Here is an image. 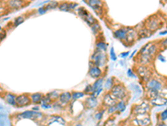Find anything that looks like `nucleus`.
I'll use <instances>...</instances> for the list:
<instances>
[{"label": "nucleus", "mask_w": 167, "mask_h": 126, "mask_svg": "<svg viewBox=\"0 0 167 126\" xmlns=\"http://www.w3.org/2000/svg\"><path fill=\"white\" fill-rule=\"evenodd\" d=\"M110 93L115 99L118 101L120 100H124V98L127 97V90L124 85H122L120 83L115 84L110 89Z\"/></svg>", "instance_id": "f257e3e1"}, {"label": "nucleus", "mask_w": 167, "mask_h": 126, "mask_svg": "<svg viewBox=\"0 0 167 126\" xmlns=\"http://www.w3.org/2000/svg\"><path fill=\"white\" fill-rule=\"evenodd\" d=\"M17 119H28L32 120H41L43 119V115L39 111H34V110H27L20 114L16 115Z\"/></svg>", "instance_id": "f03ea898"}, {"label": "nucleus", "mask_w": 167, "mask_h": 126, "mask_svg": "<svg viewBox=\"0 0 167 126\" xmlns=\"http://www.w3.org/2000/svg\"><path fill=\"white\" fill-rule=\"evenodd\" d=\"M91 62L94 64V66H96L99 67H104L107 62L106 55L102 51L96 50V51L91 56Z\"/></svg>", "instance_id": "7ed1b4c3"}, {"label": "nucleus", "mask_w": 167, "mask_h": 126, "mask_svg": "<svg viewBox=\"0 0 167 126\" xmlns=\"http://www.w3.org/2000/svg\"><path fill=\"white\" fill-rule=\"evenodd\" d=\"M151 106L150 105L149 102H142L141 104L135 105L132 109L133 115H148L150 112Z\"/></svg>", "instance_id": "20e7f679"}, {"label": "nucleus", "mask_w": 167, "mask_h": 126, "mask_svg": "<svg viewBox=\"0 0 167 126\" xmlns=\"http://www.w3.org/2000/svg\"><path fill=\"white\" fill-rule=\"evenodd\" d=\"M134 126H150L151 119L149 114L148 115H136V118L132 120Z\"/></svg>", "instance_id": "39448f33"}, {"label": "nucleus", "mask_w": 167, "mask_h": 126, "mask_svg": "<svg viewBox=\"0 0 167 126\" xmlns=\"http://www.w3.org/2000/svg\"><path fill=\"white\" fill-rule=\"evenodd\" d=\"M137 73L140 76L142 81H144L145 82H147L150 78H152V73H151V71L149 68L148 66H142L140 65L137 69Z\"/></svg>", "instance_id": "423d86ee"}, {"label": "nucleus", "mask_w": 167, "mask_h": 126, "mask_svg": "<svg viewBox=\"0 0 167 126\" xmlns=\"http://www.w3.org/2000/svg\"><path fill=\"white\" fill-rule=\"evenodd\" d=\"M147 90H154V91H160L164 88V84L161 81L156 78H150L145 83Z\"/></svg>", "instance_id": "0eeeda50"}, {"label": "nucleus", "mask_w": 167, "mask_h": 126, "mask_svg": "<svg viewBox=\"0 0 167 126\" xmlns=\"http://www.w3.org/2000/svg\"><path fill=\"white\" fill-rule=\"evenodd\" d=\"M161 22L160 21L158 18L156 17L149 18L145 21V28L152 33L156 31V29H158L161 26Z\"/></svg>", "instance_id": "6e6552de"}, {"label": "nucleus", "mask_w": 167, "mask_h": 126, "mask_svg": "<svg viewBox=\"0 0 167 126\" xmlns=\"http://www.w3.org/2000/svg\"><path fill=\"white\" fill-rule=\"evenodd\" d=\"M158 50V47L156 44H153V43H148L145 45L144 47L141 48L140 54H144V55H148V56H155Z\"/></svg>", "instance_id": "1a4fd4ad"}, {"label": "nucleus", "mask_w": 167, "mask_h": 126, "mask_svg": "<svg viewBox=\"0 0 167 126\" xmlns=\"http://www.w3.org/2000/svg\"><path fill=\"white\" fill-rule=\"evenodd\" d=\"M31 104V100L29 94H20L16 97V106L18 108H23Z\"/></svg>", "instance_id": "9d476101"}, {"label": "nucleus", "mask_w": 167, "mask_h": 126, "mask_svg": "<svg viewBox=\"0 0 167 126\" xmlns=\"http://www.w3.org/2000/svg\"><path fill=\"white\" fill-rule=\"evenodd\" d=\"M87 3L96 12V14L101 15V14L103 13V8H104L103 0H87Z\"/></svg>", "instance_id": "9b49d317"}, {"label": "nucleus", "mask_w": 167, "mask_h": 126, "mask_svg": "<svg viewBox=\"0 0 167 126\" xmlns=\"http://www.w3.org/2000/svg\"><path fill=\"white\" fill-rule=\"evenodd\" d=\"M55 124H57L59 126H65L66 125V121L63 117L59 115H52L48 118L46 121V124L49 126H53Z\"/></svg>", "instance_id": "f8f14e48"}, {"label": "nucleus", "mask_w": 167, "mask_h": 126, "mask_svg": "<svg viewBox=\"0 0 167 126\" xmlns=\"http://www.w3.org/2000/svg\"><path fill=\"white\" fill-rule=\"evenodd\" d=\"M117 102H118V100L115 99L110 93H107L104 96V98H103V104L107 108L116 105Z\"/></svg>", "instance_id": "ddd939ff"}, {"label": "nucleus", "mask_w": 167, "mask_h": 126, "mask_svg": "<svg viewBox=\"0 0 167 126\" xmlns=\"http://www.w3.org/2000/svg\"><path fill=\"white\" fill-rule=\"evenodd\" d=\"M72 100V96H71V93L69 92H64L62 93L59 97V103H60L62 106H64L69 103Z\"/></svg>", "instance_id": "4468645a"}, {"label": "nucleus", "mask_w": 167, "mask_h": 126, "mask_svg": "<svg viewBox=\"0 0 167 126\" xmlns=\"http://www.w3.org/2000/svg\"><path fill=\"white\" fill-rule=\"evenodd\" d=\"M103 74V72L100 69V67H96V66H91L90 68H89V75L93 78H95V79H98L100 78Z\"/></svg>", "instance_id": "2eb2a0df"}, {"label": "nucleus", "mask_w": 167, "mask_h": 126, "mask_svg": "<svg viewBox=\"0 0 167 126\" xmlns=\"http://www.w3.org/2000/svg\"><path fill=\"white\" fill-rule=\"evenodd\" d=\"M25 3L24 0H9L8 1V7L12 9H18L22 8Z\"/></svg>", "instance_id": "dca6fc26"}, {"label": "nucleus", "mask_w": 167, "mask_h": 126, "mask_svg": "<svg viewBox=\"0 0 167 126\" xmlns=\"http://www.w3.org/2000/svg\"><path fill=\"white\" fill-rule=\"evenodd\" d=\"M84 106L87 109H95L98 106V100L95 97L90 95V97H88L84 101Z\"/></svg>", "instance_id": "f3484780"}, {"label": "nucleus", "mask_w": 167, "mask_h": 126, "mask_svg": "<svg viewBox=\"0 0 167 126\" xmlns=\"http://www.w3.org/2000/svg\"><path fill=\"white\" fill-rule=\"evenodd\" d=\"M136 38H137V32L134 29H129L124 41L126 43L132 44L133 42L136 41Z\"/></svg>", "instance_id": "a211bd4d"}, {"label": "nucleus", "mask_w": 167, "mask_h": 126, "mask_svg": "<svg viewBox=\"0 0 167 126\" xmlns=\"http://www.w3.org/2000/svg\"><path fill=\"white\" fill-rule=\"evenodd\" d=\"M16 95L11 93H5L3 95L6 103L12 106H16Z\"/></svg>", "instance_id": "6ab92c4d"}, {"label": "nucleus", "mask_w": 167, "mask_h": 126, "mask_svg": "<svg viewBox=\"0 0 167 126\" xmlns=\"http://www.w3.org/2000/svg\"><path fill=\"white\" fill-rule=\"evenodd\" d=\"M128 30H129V28H121V29L115 30L114 32L115 37L119 39V40H121V41H124L125 37H126Z\"/></svg>", "instance_id": "aec40b11"}, {"label": "nucleus", "mask_w": 167, "mask_h": 126, "mask_svg": "<svg viewBox=\"0 0 167 126\" xmlns=\"http://www.w3.org/2000/svg\"><path fill=\"white\" fill-rule=\"evenodd\" d=\"M152 57L148 55H144V54H140L139 56L138 62L139 64L142 65V66H149L151 62Z\"/></svg>", "instance_id": "412c9836"}, {"label": "nucleus", "mask_w": 167, "mask_h": 126, "mask_svg": "<svg viewBox=\"0 0 167 126\" xmlns=\"http://www.w3.org/2000/svg\"><path fill=\"white\" fill-rule=\"evenodd\" d=\"M150 106H163L166 105V98H156L150 99L149 101Z\"/></svg>", "instance_id": "4be33fe9"}, {"label": "nucleus", "mask_w": 167, "mask_h": 126, "mask_svg": "<svg viewBox=\"0 0 167 126\" xmlns=\"http://www.w3.org/2000/svg\"><path fill=\"white\" fill-rule=\"evenodd\" d=\"M29 97H30V100H31V103L39 104V103H41L43 95L40 93H35L29 95Z\"/></svg>", "instance_id": "5701e85b"}, {"label": "nucleus", "mask_w": 167, "mask_h": 126, "mask_svg": "<svg viewBox=\"0 0 167 126\" xmlns=\"http://www.w3.org/2000/svg\"><path fill=\"white\" fill-rule=\"evenodd\" d=\"M115 106H116V109H117V112L119 111L120 113H123L126 109V103H125L124 100H120V101L117 102Z\"/></svg>", "instance_id": "b1692460"}, {"label": "nucleus", "mask_w": 167, "mask_h": 126, "mask_svg": "<svg viewBox=\"0 0 167 126\" xmlns=\"http://www.w3.org/2000/svg\"><path fill=\"white\" fill-rule=\"evenodd\" d=\"M151 35H152V32H150L146 28H142L139 30V35L141 38H147V37H150Z\"/></svg>", "instance_id": "393cba45"}, {"label": "nucleus", "mask_w": 167, "mask_h": 126, "mask_svg": "<svg viewBox=\"0 0 167 126\" xmlns=\"http://www.w3.org/2000/svg\"><path fill=\"white\" fill-rule=\"evenodd\" d=\"M103 84H104V79L100 77V78H98V79L95 81V83L92 85L93 90L95 91V90H97L99 88H103Z\"/></svg>", "instance_id": "a878e982"}, {"label": "nucleus", "mask_w": 167, "mask_h": 126, "mask_svg": "<svg viewBox=\"0 0 167 126\" xmlns=\"http://www.w3.org/2000/svg\"><path fill=\"white\" fill-rule=\"evenodd\" d=\"M96 48H97V50L104 52L107 49V45L104 41H98V42L96 43Z\"/></svg>", "instance_id": "bb28decb"}, {"label": "nucleus", "mask_w": 167, "mask_h": 126, "mask_svg": "<svg viewBox=\"0 0 167 126\" xmlns=\"http://www.w3.org/2000/svg\"><path fill=\"white\" fill-rule=\"evenodd\" d=\"M47 95L49 96V98L52 100L53 102H55L56 100L59 99V97L60 93H59V92L57 91V90H55V91H53L51 92V93H48Z\"/></svg>", "instance_id": "cd10ccee"}, {"label": "nucleus", "mask_w": 167, "mask_h": 126, "mask_svg": "<svg viewBox=\"0 0 167 126\" xmlns=\"http://www.w3.org/2000/svg\"><path fill=\"white\" fill-rule=\"evenodd\" d=\"M71 96H72V100L75 101V100L82 98L84 96V93L83 92H73L71 93Z\"/></svg>", "instance_id": "c85d7f7f"}, {"label": "nucleus", "mask_w": 167, "mask_h": 126, "mask_svg": "<svg viewBox=\"0 0 167 126\" xmlns=\"http://www.w3.org/2000/svg\"><path fill=\"white\" fill-rule=\"evenodd\" d=\"M58 6H59V3L54 1V2H49V3H48L46 5L43 6V8L46 9V10H49V9H56Z\"/></svg>", "instance_id": "c756f323"}, {"label": "nucleus", "mask_w": 167, "mask_h": 126, "mask_svg": "<svg viewBox=\"0 0 167 126\" xmlns=\"http://www.w3.org/2000/svg\"><path fill=\"white\" fill-rule=\"evenodd\" d=\"M58 8L60 9L61 11H69L70 7H69V3H61L59 4Z\"/></svg>", "instance_id": "7c9ffc66"}, {"label": "nucleus", "mask_w": 167, "mask_h": 126, "mask_svg": "<svg viewBox=\"0 0 167 126\" xmlns=\"http://www.w3.org/2000/svg\"><path fill=\"white\" fill-rule=\"evenodd\" d=\"M93 92H94V90H93L92 85L89 84V85H87L86 87H85L83 93H84V95H85V94H86V95H91V94L93 93Z\"/></svg>", "instance_id": "2f4dec72"}, {"label": "nucleus", "mask_w": 167, "mask_h": 126, "mask_svg": "<svg viewBox=\"0 0 167 126\" xmlns=\"http://www.w3.org/2000/svg\"><path fill=\"white\" fill-rule=\"evenodd\" d=\"M25 20V19H24V17L23 16H19V17H18L15 19L14 22V26H18V25H19V24H21L22 23H23V21Z\"/></svg>", "instance_id": "473e14b6"}, {"label": "nucleus", "mask_w": 167, "mask_h": 126, "mask_svg": "<svg viewBox=\"0 0 167 126\" xmlns=\"http://www.w3.org/2000/svg\"><path fill=\"white\" fill-rule=\"evenodd\" d=\"M113 86H114L113 78H109V79L106 81V83H105V88H106L108 91H110V89L112 88Z\"/></svg>", "instance_id": "72a5a7b5"}, {"label": "nucleus", "mask_w": 167, "mask_h": 126, "mask_svg": "<svg viewBox=\"0 0 167 126\" xmlns=\"http://www.w3.org/2000/svg\"><path fill=\"white\" fill-rule=\"evenodd\" d=\"M91 29H92V31L94 34H97L98 31L100 30V24H98V22L92 24V25H91Z\"/></svg>", "instance_id": "f704fd0d"}, {"label": "nucleus", "mask_w": 167, "mask_h": 126, "mask_svg": "<svg viewBox=\"0 0 167 126\" xmlns=\"http://www.w3.org/2000/svg\"><path fill=\"white\" fill-rule=\"evenodd\" d=\"M160 119L161 122H165V121L167 119V110L166 109H165L164 111H162L161 114H160Z\"/></svg>", "instance_id": "c9c22d12"}, {"label": "nucleus", "mask_w": 167, "mask_h": 126, "mask_svg": "<svg viewBox=\"0 0 167 126\" xmlns=\"http://www.w3.org/2000/svg\"><path fill=\"white\" fill-rule=\"evenodd\" d=\"M102 91H103V88H99V89H97V90H95V91L93 92V93L91 94V96H93V97H95L97 98L100 96V94L102 93Z\"/></svg>", "instance_id": "e433bc0d"}, {"label": "nucleus", "mask_w": 167, "mask_h": 126, "mask_svg": "<svg viewBox=\"0 0 167 126\" xmlns=\"http://www.w3.org/2000/svg\"><path fill=\"white\" fill-rule=\"evenodd\" d=\"M104 110H102V111L97 112V114H96V115H95V119H97V120H100L101 119L103 118V116H104Z\"/></svg>", "instance_id": "4c0bfd02"}, {"label": "nucleus", "mask_w": 167, "mask_h": 126, "mask_svg": "<svg viewBox=\"0 0 167 126\" xmlns=\"http://www.w3.org/2000/svg\"><path fill=\"white\" fill-rule=\"evenodd\" d=\"M52 108H54V109H56V110H61V109L63 108V106L61 105L59 102H55V103H54V105L52 106Z\"/></svg>", "instance_id": "58836bf2"}, {"label": "nucleus", "mask_w": 167, "mask_h": 126, "mask_svg": "<svg viewBox=\"0 0 167 126\" xmlns=\"http://www.w3.org/2000/svg\"><path fill=\"white\" fill-rule=\"evenodd\" d=\"M110 59L112 60V61H115L117 57H116V55H115V50H114V48L111 47V49H110Z\"/></svg>", "instance_id": "ea45409f"}, {"label": "nucleus", "mask_w": 167, "mask_h": 126, "mask_svg": "<svg viewBox=\"0 0 167 126\" xmlns=\"http://www.w3.org/2000/svg\"><path fill=\"white\" fill-rule=\"evenodd\" d=\"M115 112H117V109H116V106H112V107H109L108 108V113L110 114V115H112Z\"/></svg>", "instance_id": "a19ab883"}, {"label": "nucleus", "mask_w": 167, "mask_h": 126, "mask_svg": "<svg viewBox=\"0 0 167 126\" xmlns=\"http://www.w3.org/2000/svg\"><path fill=\"white\" fill-rule=\"evenodd\" d=\"M42 108L44 109H51L52 108V104H42Z\"/></svg>", "instance_id": "79ce46f5"}, {"label": "nucleus", "mask_w": 167, "mask_h": 126, "mask_svg": "<svg viewBox=\"0 0 167 126\" xmlns=\"http://www.w3.org/2000/svg\"><path fill=\"white\" fill-rule=\"evenodd\" d=\"M38 11H39V14L43 15V14H44V13H45V12L47 11V10L43 7V8H40V9H39V10H38Z\"/></svg>", "instance_id": "37998d69"}, {"label": "nucleus", "mask_w": 167, "mask_h": 126, "mask_svg": "<svg viewBox=\"0 0 167 126\" xmlns=\"http://www.w3.org/2000/svg\"><path fill=\"white\" fill-rule=\"evenodd\" d=\"M128 55H129V52H124V53H121L120 56H122V57H126Z\"/></svg>", "instance_id": "c03bdc74"}, {"label": "nucleus", "mask_w": 167, "mask_h": 126, "mask_svg": "<svg viewBox=\"0 0 167 126\" xmlns=\"http://www.w3.org/2000/svg\"><path fill=\"white\" fill-rule=\"evenodd\" d=\"M4 93H4V90L0 87V95H3V94L4 95Z\"/></svg>", "instance_id": "a18cd8bd"}, {"label": "nucleus", "mask_w": 167, "mask_h": 126, "mask_svg": "<svg viewBox=\"0 0 167 126\" xmlns=\"http://www.w3.org/2000/svg\"><path fill=\"white\" fill-rule=\"evenodd\" d=\"M128 75H129V76H134V74H133V72H132V70H129L128 71Z\"/></svg>", "instance_id": "49530a36"}, {"label": "nucleus", "mask_w": 167, "mask_h": 126, "mask_svg": "<svg viewBox=\"0 0 167 126\" xmlns=\"http://www.w3.org/2000/svg\"><path fill=\"white\" fill-rule=\"evenodd\" d=\"M32 110H34V111H39V107H35V108H33V109H32Z\"/></svg>", "instance_id": "de8ad7c7"}, {"label": "nucleus", "mask_w": 167, "mask_h": 126, "mask_svg": "<svg viewBox=\"0 0 167 126\" xmlns=\"http://www.w3.org/2000/svg\"><path fill=\"white\" fill-rule=\"evenodd\" d=\"M157 126H166L165 125V122H161V123H160Z\"/></svg>", "instance_id": "09e8293b"}, {"label": "nucleus", "mask_w": 167, "mask_h": 126, "mask_svg": "<svg viewBox=\"0 0 167 126\" xmlns=\"http://www.w3.org/2000/svg\"><path fill=\"white\" fill-rule=\"evenodd\" d=\"M166 34V30H165L164 32H161V35H165Z\"/></svg>", "instance_id": "8fccbe9b"}, {"label": "nucleus", "mask_w": 167, "mask_h": 126, "mask_svg": "<svg viewBox=\"0 0 167 126\" xmlns=\"http://www.w3.org/2000/svg\"><path fill=\"white\" fill-rule=\"evenodd\" d=\"M39 126H49V125H47L46 124H39Z\"/></svg>", "instance_id": "3c124183"}, {"label": "nucleus", "mask_w": 167, "mask_h": 126, "mask_svg": "<svg viewBox=\"0 0 167 126\" xmlns=\"http://www.w3.org/2000/svg\"><path fill=\"white\" fill-rule=\"evenodd\" d=\"M0 30H1V27H0Z\"/></svg>", "instance_id": "603ef678"}]
</instances>
